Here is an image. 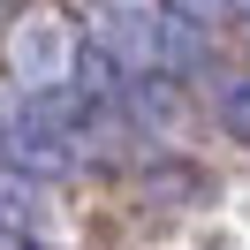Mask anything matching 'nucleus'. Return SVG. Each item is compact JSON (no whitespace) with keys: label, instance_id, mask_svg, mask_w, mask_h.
<instances>
[{"label":"nucleus","instance_id":"1","mask_svg":"<svg viewBox=\"0 0 250 250\" xmlns=\"http://www.w3.org/2000/svg\"><path fill=\"white\" fill-rule=\"evenodd\" d=\"M212 122H220V129H228V137H235V144H250V76H235V83H228V91H220V99H212Z\"/></svg>","mask_w":250,"mask_h":250},{"label":"nucleus","instance_id":"2","mask_svg":"<svg viewBox=\"0 0 250 250\" xmlns=\"http://www.w3.org/2000/svg\"><path fill=\"white\" fill-rule=\"evenodd\" d=\"M174 8H182V16H197V23H212V16H228L235 0H174Z\"/></svg>","mask_w":250,"mask_h":250}]
</instances>
